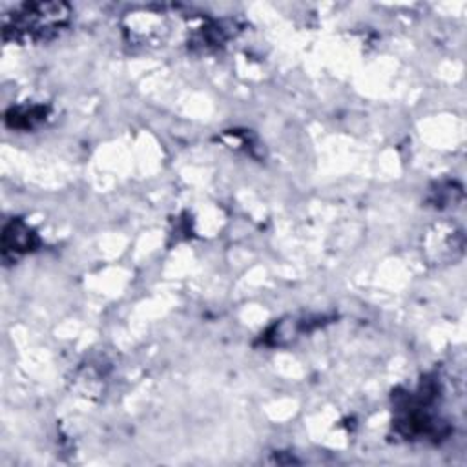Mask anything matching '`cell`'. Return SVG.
<instances>
[{
  "label": "cell",
  "mask_w": 467,
  "mask_h": 467,
  "mask_svg": "<svg viewBox=\"0 0 467 467\" xmlns=\"http://www.w3.org/2000/svg\"><path fill=\"white\" fill-rule=\"evenodd\" d=\"M69 7L62 2L20 4L2 18L5 40L38 42L57 36L69 22Z\"/></svg>",
  "instance_id": "6da1fadb"
},
{
  "label": "cell",
  "mask_w": 467,
  "mask_h": 467,
  "mask_svg": "<svg viewBox=\"0 0 467 467\" xmlns=\"http://www.w3.org/2000/svg\"><path fill=\"white\" fill-rule=\"evenodd\" d=\"M35 246V234L26 226L24 223H11L4 230V255L13 250V252H27Z\"/></svg>",
  "instance_id": "7a4b0ae2"
}]
</instances>
